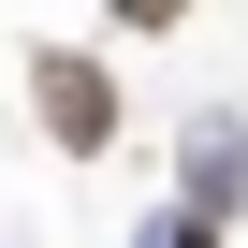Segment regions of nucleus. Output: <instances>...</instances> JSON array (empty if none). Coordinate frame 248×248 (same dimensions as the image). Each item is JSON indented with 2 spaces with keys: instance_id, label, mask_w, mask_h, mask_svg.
Returning <instances> with one entry per match:
<instances>
[{
  "instance_id": "7ed1b4c3",
  "label": "nucleus",
  "mask_w": 248,
  "mask_h": 248,
  "mask_svg": "<svg viewBox=\"0 0 248 248\" xmlns=\"http://www.w3.org/2000/svg\"><path fill=\"white\" fill-rule=\"evenodd\" d=\"M117 15H132V30H175V0H117Z\"/></svg>"
},
{
  "instance_id": "f257e3e1",
  "label": "nucleus",
  "mask_w": 248,
  "mask_h": 248,
  "mask_svg": "<svg viewBox=\"0 0 248 248\" xmlns=\"http://www.w3.org/2000/svg\"><path fill=\"white\" fill-rule=\"evenodd\" d=\"M30 102H44V132H59L73 161H88V146H117V88H102V59H73V44H59V59L30 73Z\"/></svg>"
},
{
  "instance_id": "f03ea898",
  "label": "nucleus",
  "mask_w": 248,
  "mask_h": 248,
  "mask_svg": "<svg viewBox=\"0 0 248 248\" xmlns=\"http://www.w3.org/2000/svg\"><path fill=\"white\" fill-rule=\"evenodd\" d=\"M146 248H219V233H204V219H146Z\"/></svg>"
}]
</instances>
